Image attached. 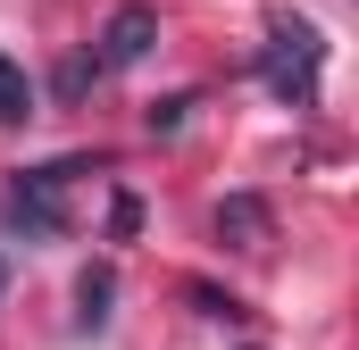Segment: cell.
<instances>
[{"label": "cell", "instance_id": "obj_1", "mask_svg": "<svg viewBox=\"0 0 359 350\" xmlns=\"http://www.w3.org/2000/svg\"><path fill=\"white\" fill-rule=\"evenodd\" d=\"M259 84H268L284 108H318V92H326V34H318L301 8H276V17H268Z\"/></svg>", "mask_w": 359, "mask_h": 350}, {"label": "cell", "instance_id": "obj_2", "mask_svg": "<svg viewBox=\"0 0 359 350\" xmlns=\"http://www.w3.org/2000/svg\"><path fill=\"white\" fill-rule=\"evenodd\" d=\"M92 167H100V159H84V150H76V159L25 167L17 183H8V200H0L8 225H17L25 242H59V234H67V192H76V175H92Z\"/></svg>", "mask_w": 359, "mask_h": 350}, {"label": "cell", "instance_id": "obj_3", "mask_svg": "<svg viewBox=\"0 0 359 350\" xmlns=\"http://www.w3.org/2000/svg\"><path fill=\"white\" fill-rule=\"evenodd\" d=\"M151 42H159V8H151V0H126V8H109L92 67H100V76H117V67H142V59H151Z\"/></svg>", "mask_w": 359, "mask_h": 350}, {"label": "cell", "instance_id": "obj_4", "mask_svg": "<svg viewBox=\"0 0 359 350\" xmlns=\"http://www.w3.org/2000/svg\"><path fill=\"white\" fill-rule=\"evenodd\" d=\"M209 225H217V242H226V251H268V242H276V217H268V200H259V192H226Z\"/></svg>", "mask_w": 359, "mask_h": 350}, {"label": "cell", "instance_id": "obj_5", "mask_svg": "<svg viewBox=\"0 0 359 350\" xmlns=\"http://www.w3.org/2000/svg\"><path fill=\"white\" fill-rule=\"evenodd\" d=\"M109 300H117V275H109V267H84V275H76V326H84V334L109 326Z\"/></svg>", "mask_w": 359, "mask_h": 350}, {"label": "cell", "instance_id": "obj_6", "mask_svg": "<svg viewBox=\"0 0 359 350\" xmlns=\"http://www.w3.org/2000/svg\"><path fill=\"white\" fill-rule=\"evenodd\" d=\"M34 117V84H25V67L0 50V125H25Z\"/></svg>", "mask_w": 359, "mask_h": 350}, {"label": "cell", "instance_id": "obj_7", "mask_svg": "<svg viewBox=\"0 0 359 350\" xmlns=\"http://www.w3.org/2000/svg\"><path fill=\"white\" fill-rule=\"evenodd\" d=\"M192 108H201L192 92H176V100H151V117H142V125H151V134H176V125L192 117Z\"/></svg>", "mask_w": 359, "mask_h": 350}, {"label": "cell", "instance_id": "obj_8", "mask_svg": "<svg viewBox=\"0 0 359 350\" xmlns=\"http://www.w3.org/2000/svg\"><path fill=\"white\" fill-rule=\"evenodd\" d=\"M92 84H100V67H92V59H67V67H59V100H84Z\"/></svg>", "mask_w": 359, "mask_h": 350}, {"label": "cell", "instance_id": "obj_9", "mask_svg": "<svg viewBox=\"0 0 359 350\" xmlns=\"http://www.w3.org/2000/svg\"><path fill=\"white\" fill-rule=\"evenodd\" d=\"M134 225H142V200H134V192H117V200H109V242H126Z\"/></svg>", "mask_w": 359, "mask_h": 350}, {"label": "cell", "instance_id": "obj_10", "mask_svg": "<svg viewBox=\"0 0 359 350\" xmlns=\"http://www.w3.org/2000/svg\"><path fill=\"white\" fill-rule=\"evenodd\" d=\"M192 309H201V317H243V300H234V292H209V284H192Z\"/></svg>", "mask_w": 359, "mask_h": 350}, {"label": "cell", "instance_id": "obj_11", "mask_svg": "<svg viewBox=\"0 0 359 350\" xmlns=\"http://www.w3.org/2000/svg\"><path fill=\"white\" fill-rule=\"evenodd\" d=\"M0 292H8V267H0Z\"/></svg>", "mask_w": 359, "mask_h": 350}]
</instances>
